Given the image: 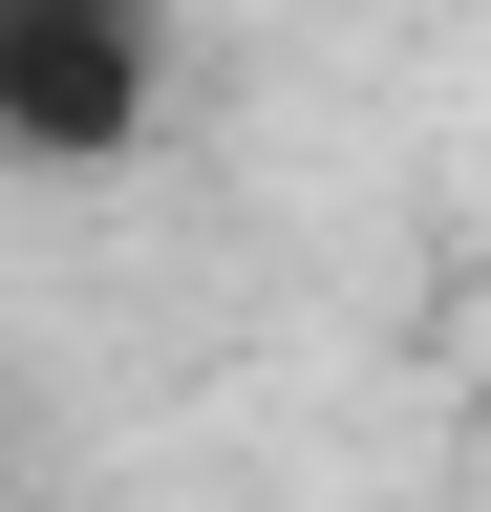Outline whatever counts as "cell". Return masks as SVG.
<instances>
[{
	"instance_id": "1",
	"label": "cell",
	"mask_w": 491,
	"mask_h": 512,
	"mask_svg": "<svg viewBox=\"0 0 491 512\" xmlns=\"http://www.w3.org/2000/svg\"><path fill=\"white\" fill-rule=\"evenodd\" d=\"M171 128V0H0V171L107 192Z\"/></svg>"
}]
</instances>
